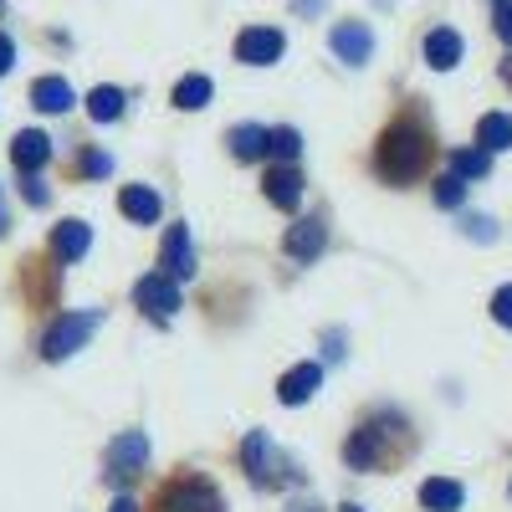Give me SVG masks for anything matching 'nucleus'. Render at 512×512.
I'll list each match as a JSON object with an SVG mask.
<instances>
[{
	"label": "nucleus",
	"mask_w": 512,
	"mask_h": 512,
	"mask_svg": "<svg viewBox=\"0 0 512 512\" xmlns=\"http://www.w3.org/2000/svg\"><path fill=\"white\" fill-rule=\"evenodd\" d=\"M425 159H431V139H425L415 123H390L384 139H379V149H374V164H379V175L390 185L415 180L425 169Z\"/></svg>",
	"instance_id": "nucleus-1"
},
{
	"label": "nucleus",
	"mask_w": 512,
	"mask_h": 512,
	"mask_svg": "<svg viewBox=\"0 0 512 512\" xmlns=\"http://www.w3.org/2000/svg\"><path fill=\"white\" fill-rule=\"evenodd\" d=\"M93 328H98V313H67V318H57L52 328H47V338H41V359H67V354H77L82 344L93 338Z\"/></svg>",
	"instance_id": "nucleus-2"
},
{
	"label": "nucleus",
	"mask_w": 512,
	"mask_h": 512,
	"mask_svg": "<svg viewBox=\"0 0 512 512\" xmlns=\"http://www.w3.org/2000/svg\"><path fill=\"white\" fill-rule=\"evenodd\" d=\"M241 461H246V477L256 482V487H277L282 482V456L272 451V441H267V431H251L246 441H241Z\"/></svg>",
	"instance_id": "nucleus-3"
},
{
	"label": "nucleus",
	"mask_w": 512,
	"mask_h": 512,
	"mask_svg": "<svg viewBox=\"0 0 512 512\" xmlns=\"http://www.w3.org/2000/svg\"><path fill=\"white\" fill-rule=\"evenodd\" d=\"M134 303H139L154 323H164V318H175V308H180V287L169 282V272H149V277H139V287H134Z\"/></svg>",
	"instance_id": "nucleus-4"
},
{
	"label": "nucleus",
	"mask_w": 512,
	"mask_h": 512,
	"mask_svg": "<svg viewBox=\"0 0 512 512\" xmlns=\"http://www.w3.org/2000/svg\"><path fill=\"white\" fill-rule=\"evenodd\" d=\"M282 47H287V36H282L277 26H246V31L236 36V57H241L246 67H272V62L282 57Z\"/></svg>",
	"instance_id": "nucleus-5"
},
{
	"label": "nucleus",
	"mask_w": 512,
	"mask_h": 512,
	"mask_svg": "<svg viewBox=\"0 0 512 512\" xmlns=\"http://www.w3.org/2000/svg\"><path fill=\"white\" fill-rule=\"evenodd\" d=\"M154 512H221V492L205 487V482H175L159 492Z\"/></svg>",
	"instance_id": "nucleus-6"
},
{
	"label": "nucleus",
	"mask_w": 512,
	"mask_h": 512,
	"mask_svg": "<svg viewBox=\"0 0 512 512\" xmlns=\"http://www.w3.org/2000/svg\"><path fill=\"white\" fill-rule=\"evenodd\" d=\"M144 466H149V441H144L139 431H128V436H118V441L108 446V477H113V482H134Z\"/></svg>",
	"instance_id": "nucleus-7"
},
{
	"label": "nucleus",
	"mask_w": 512,
	"mask_h": 512,
	"mask_svg": "<svg viewBox=\"0 0 512 512\" xmlns=\"http://www.w3.org/2000/svg\"><path fill=\"white\" fill-rule=\"evenodd\" d=\"M328 47L338 52V62H349V67H364L374 57V31L364 21H338L333 36H328Z\"/></svg>",
	"instance_id": "nucleus-8"
},
{
	"label": "nucleus",
	"mask_w": 512,
	"mask_h": 512,
	"mask_svg": "<svg viewBox=\"0 0 512 512\" xmlns=\"http://www.w3.org/2000/svg\"><path fill=\"white\" fill-rule=\"evenodd\" d=\"M282 246H287L292 262H318L323 246H328V226H323V221H297V226L287 231Z\"/></svg>",
	"instance_id": "nucleus-9"
},
{
	"label": "nucleus",
	"mask_w": 512,
	"mask_h": 512,
	"mask_svg": "<svg viewBox=\"0 0 512 512\" xmlns=\"http://www.w3.org/2000/svg\"><path fill=\"white\" fill-rule=\"evenodd\" d=\"M11 159H16V169H21V175H36V169L52 159V139L41 134V128H21V134H16V144H11Z\"/></svg>",
	"instance_id": "nucleus-10"
},
{
	"label": "nucleus",
	"mask_w": 512,
	"mask_h": 512,
	"mask_svg": "<svg viewBox=\"0 0 512 512\" xmlns=\"http://www.w3.org/2000/svg\"><path fill=\"white\" fill-rule=\"evenodd\" d=\"M318 384H323V369H318V364H297V369H287V374H282L277 400H282V405H308Z\"/></svg>",
	"instance_id": "nucleus-11"
},
{
	"label": "nucleus",
	"mask_w": 512,
	"mask_h": 512,
	"mask_svg": "<svg viewBox=\"0 0 512 512\" xmlns=\"http://www.w3.org/2000/svg\"><path fill=\"white\" fill-rule=\"evenodd\" d=\"M118 210H123L134 226H154V221L164 216V205H159V195H154L149 185H128V190L118 195Z\"/></svg>",
	"instance_id": "nucleus-12"
},
{
	"label": "nucleus",
	"mask_w": 512,
	"mask_h": 512,
	"mask_svg": "<svg viewBox=\"0 0 512 512\" xmlns=\"http://www.w3.org/2000/svg\"><path fill=\"white\" fill-rule=\"evenodd\" d=\"M267 200L277 210H297V205H303V175H297L292 164H277L267 175Z\"/></svg>",
	"instance_id": "nucleus-13"
},
{
	"label": "nucleus",
	"mask_w": 512,
	"mask_h": 512,
	"mask_svg": "<svg viewBox=\"0 0 512 512\" xmlns=\"http://www.w3.org/2000/svg\"><path fill=\"white\" fill-rule=\"evenodd\" d=\"M88 246H93V226L88 221H62L52 231V256H57V262H77Z\"/></svg>",
	"instance_id": "nucleus-14"
},
{
	"label": "nucleus",
	"mask_w": 512,
	"mask_h": 512,
	"mask_svg": "<svg viewBox=\"0 0 512 512\" xmlns=\"http://www.w3.org/2000/svg\"><path fill=\"white\" fill-rule=\"evenodd\" d=\"M164 272L169 277H195V251H190L185 226H169V236H164Z\"/></svg>",
	"instance_id": "nucleus-15"
},
{
	"label": "nucleus",
	"mask_w": 512,
	"mask_h": 512,
	"mask_svg": "<svg viewBox=\"0 0 512 512\" xmlns=\"http://www.w3.org/2000/svg\"><path fill=\"white\" fill-rule=\"evenodd\" d=\"M425 62H431L436 72H451L461 62V36L451 26H436L431 36H425Z\"/></svg>",
	"instance_id": "nucleus-16"
},
{
	"label": "nucleus",
	"mask_w": 512,
	"mask_h": 512,
	"mask_svg": "<svg viewBox=\"0 0 512 512\" xmlns=\"http://www.w3.org/2000/svg\"><path fill=\"white\" fill-rule=\"evenodd\" d=\"M77 98H72V88H67V77H36V88H31V108H41V113H67Z\"/></svg>",
	"instance_id": "nucleus-17"
},
{
	"label": "nucleus",
	"mask_w": 512,
	"mask_h": 512,
	"mask_svg": "<svg viewBox=\"0 0 512 512\" xmlns=\"http://www.w3.org/2000/svg\"><path fill=\"white\" fill-rule=\"evenodd\" d=\"M477 144H482V154L512 149V113H487V118L477 123Z\"/></svg>",
	"instance_id": "nucleus-18"
},
{
	"label": "nucleus",
	"mask_w": 512,
	"mask_h": 512,
	"mask_svg": "<svg viewBox=\"0 0 512 512\" xmlns=\"http://www.w3.org/2000/svg\"><path fill=\"white\" fill-rule=\"evenodd\" d=\"M344 456H349V466H359V472H374V466H379V431H374V425H364V431H354L349 436V446H344Z\"/></svg>",
	"instance_id": "nucleus-19"
},
{
	"label": "nucleus",
	"mask_w": 512,
	"mask_h": 512,
	"mask_svg": "<svg viewBox=\"0 0 512 512\" xmlns=\"http://www.w3.org/2000/svg\"><path fill=\"white\" fill-rule=\"evenodd\" d=\"M461 482H451V477H431L420 487V502L431 507V512H461Z\"/></svg>",
	"instance_id": "nucleus-20"
},
{
	"label": "nucleus",
	"mask_w": 512,
	"mask_h": 512,
	"mask_svg": "<svg viewBox=\"0 0 512 512\" xmlns=\"http://www.w3.org/2000/svg\"><path fill=\"white\" fill-rule=\"evenodd\" d=\"M226 144H231L236 159H262L267 154V128L262 123H236L231 134H226Z\"/></svg>",
	"instance_id": "nucleus-21"
},
{
	"label": "nucleus",
	"mask_w": 512,
	"mask_h": 512,
	"mask_svg": "<svg viewBox=\"0 0 512 512\" xmlns=\"http://www.w3.org/2000/svg\"><path fill=\"white\" fill-rule=\"evenodd\" d=\"M210 77H180V88H175V108H185V113H195V108H205L210 103Z\"/></svg>",
	"instance_id": "nucleus-22"
},
{
	"label": "nucleus",
	"mask_w": 512,
	"mask_h": 512,
	"mask_svg": "<svg viewBox=\"0 0 512 512\" xmlns=\"http://www.w3.org/2000/svg\"><path fill=\"white\" fill-rule=\"evenodd\" d=\"M492 169V159L482 154V149H461V154H451V175L456 180H482Z\"/></svg>",
	"instance_id": "nucleus-23"
},
{
	"label": "nucleus",
	"mask_w": 512,
	"mask_h": 512,
	"mask_svg": "<svg viewBox=\"0 0 512 512\" xmlns=\"http://www.w3.org/2000/svg\"><path fill=\"white\" fill-rule=\"evenodd\" d=\"M88 113H93L98 123H113V118L123 113V93H118V88H93V93H88Z\"/></svg>",
	"instance_id": "nucleus-24"
},
{
	"label": "nucleus",
	"mask_w": 512,
	"mask_h": 512,
	"mask_svg": "<svg viewBox=\"0 0 512 512\" xmlns=\"http://www.w3.org/2000/svg\"><path fill=\"white\" fill-rule=\"evenodd\" d=\"M297 149H303L297 128H267V154H277V159H297Z\"/></svg>",
	"instance_id": "nucleus-25"
},
{
	"label": "nucleus",
	"mask_w": 512,
	"mask_h": 512,
	"mask_svg": "<svg viewBox=\"0 0 512 512\" xmlns=\"http://www.w3.org/2000/svg\"><path fill=\"white\" fill-rule=\"evenodd\" d=\"M461 195H466V180H456V175L436 180V205H461Z\"/></svg>",
	"instance_id": "nucleus-26"
},
{
	"label": "nucleus",
	"mask_w": 512,
	"mask_h": 512,
	"mask_svg": "<svg viewBox=\"0 0 512 512\" xmlns=\"http://www.w3.org/2000/svg\"><path fill=\"white\" fill-rule=\"evenodd\" d=\"M492 318H497L502 328H512V287H502V292L492 297Z\"/></svg>",
	"instance_id": "nucleus-27"
},
{
	"label": "nucleus",
	"mask_w": 512,
	"mask_h": 512,
	"mask_svg": "<svg viewBox=\"0 0 512 512\" xmlns=\"http://www.w3.org/2000/svg\"><path fill=\"white\" fill-rule=\"evenodd\" d=\"M82 169H88V175H93V180H103V175H108V169H113V159L93 149V154H82Z\"/></svg>",
	"instance_id": "nucleus-28"
},
{
	"label": "nucleus",
	"mask_w": 512,
	"mask_h": 512,
	"mask_svg": "<svg viewBox=\"0 0 512 512\" xmlns=\"http://www.w3.org/2000/svg\"><path fill=\"white\" fill-rule=\"evenodd\" d=\"M497 36L512 47V0H497Z\"/></svg>",
	"instance_id": "nucleus-29"
},
{
	"label": "nucleus",
	"mask_w": 512,
	"mask_h": 512,
	"mask_svg": "<svg viewBox=\"0 0 512 512\" xmlns=\"http://www.w3.org/2000/svg\"><path fill=\"white\" fill-rule=\"evenodd\" d=\"M11 67H16V41H11L6 31H0V77H6Z\"/></svg>",
	"instance_id": "nucleus-30"
},
{
	"label": "nucleus",
	"mask_w": 512,
	"mask_h": 512,
	"mask_svg": "<svg viewBox=\"0 0 512 512\" xmlns=\"http://www.w3.org/2000/svg\"><path fill=\"white\" fill-rule=\"evenodd\" d=\"M21 185H26V200H31V205H47V195H52V190H47V185H41L36 175H26Z\"/></svg>",
	"instance_id": "nucleus-31"
},
{
	"label": "nucleus",
	"mask_w": 512,
	"mask_h": 512,
	"mask_svg": "<svg viewBox=\"0 0 512 512\" xmlns=\"http://www.w3.org/2000/svg\"><path fill=\"white\" fill-rule=\"evenodd\" d=\"M466 231H472L477 241H492V221L487 216H472V221H466Z\"/></svg>",
	"instance_id": "nucleus-32"
},
{
	"label": "nucleus",
	"mask_w": 512,
	"mask_h": 512,
	"mask_svg": "<svg viewBox=\"0 0 512 512\" xmlns=\"http://www.w3.org/2000/svg\"><path fill=\"white\" fill-rule=\"evenodd\" d=\"M11 231V210H6V190H0V236Z\"/></svg>",
	"instance_id": "nucleus-33"
},
{
	"label": "nucleus",
	"mask_w": 512,
	"mask_h": 512,
	"mask_svg": "<svg viewBox=\"0 0 512 512\" xmlns=\"http://www.w3.org/2000/svg\"><path fill=\"white\" fill-rule=\"evenodd\" d=\"M108 512H139V507H134V497H118V502H113Z\"/></svg>",
	"instance_id": "nucleus-34"
},
{
	"label": "nucleus",
	"mask_w": 512,
	"mask_h": 512,
	"mask_svg": "<svg viewBox=\"0 0 512 512\" xmlns=\"http://www.w3.org/2000/svg\"><path fill=\"white\" fill-rule=\"evenodd\" d=\"M344 512H359V507H344Z\"/></svg>",
	"instance_id": "nucleus-35"
}]
</instances>
